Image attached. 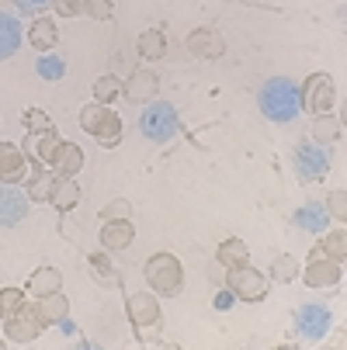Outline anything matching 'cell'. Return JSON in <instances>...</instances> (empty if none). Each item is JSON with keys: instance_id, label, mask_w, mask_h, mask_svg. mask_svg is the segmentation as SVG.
Listing matches in <instances>:
<instances>
[{"instance_id": "cell-1", "label": "cell", "mask_w": 347, "mask_h": 350, "mask_svg": "<svg viewBox=\"0 0 347 350\" xmlns=\"http://www.w3.org/2000/svg\"><path fill=\"white\" fill-rule=\"evenodd\" d=\"M261 111L268 122H278V125H288L303 115V97H299V83L292 77H271L264 87H261Z\"/></svg>"}, {"instance_id": "cell-2", "label": "cell", "mask_w": 347, "mask_h": 350, "mask_svg": "<svg viewBox=\"0 0 347 350\" xmlns=\"http://www.w3.org/2000/svg\"><path fill=\"white\" fill-rule=\"evenodd\" d=\"M77 122H80V129H83L87 135H94L105 149H115V146L122 142V118L115 115L112 105H97V101H94V105H83Z\"/></svg>"}, {"instance_id": "cell-3", "label": "cell", "mask_w": 347, "mask_h": 350, "mask_svg": "<svg viewBox=\"0 0 347 350\" xmlns=\"http://www.w3.org/2000/svg\"><path fill=\"white\" fill-rule=\"evenodd\" d=\"M142 274H146V281H150V288L157 295H167V298L181 295V288H184V267H181V260L174 254H167V250L146 260Z\"/></svg>"}, {"instance_id": "cell-4", "label": "cell", "mask_w": 347, "mask_h": 350, "mask_svg": "<svg viewBox=\"0 0 347 350\" xmlns=\"http://www.w3.org/2000/svg\"><path fill=\"white\" fill-rule=\"evenodd\" d=\"M181 132V118L177 108L167 101H150L139 115V135H146L150 142H170Z\"/></svg>"}, {"instance_id": "cell-5", "label": "cell", "mask_w": 347, "mask_h": 350, "mask_svg": "<svg viewBox=\"0 0 347 350\" xmlns=\"http://www.w3.org/2000/svg\"><path fill=\"white\" fill-rule=\"evenodd\" d=\"M299 97H303V108L316 118V115H330L337 105V83L330 73H309L306 83H299Z\"/></svg>"}, {"instance_id": "cell-6", "label": "cell", "mask_w": 347, "mask_h": 350, "mask_svg": "<svg viewBox=\"0 0 347 350\" xmlns=\"http://www.w3.org/2000/svg\"><path fill=\"white\" fill-rule=\"evenodd\" d=\"M292 167H295V177H299L303 184L323 180V177L330 174V153H326V146H320V142H303V146H295Z\"/></svg>"}, {"instance_id": "cell-7", "label": "cell", "mask_w": 347, "mask_h": 350, "mask_svg": "<svg viewBox=\"0 0 347 350\" xmlns=\"http://www.w3.org/2000/svg\"><path fill=\"white\" fill-rule=\"evenodd\" d=\"M226 288L240 298V302H264L268 291H271V281H268L257 267L240 264V267H229V274H226Z\"/></svg>"}, {"instance_id": "cell-8", "label": "cell", "mask_w": 347, "mask_h": 350, "mask_svg": "<svg viewBox=\"0 0 347 350\" xmlns=\"http://www.w3.org/2000/svg\"><path fill=\"white\" fill-rule=\"evenodd\" d=\"M45 329H49V323L42 319L38 302H25L14 316L4 319V336H8L11 343H35Z\"/></svg>"}, {"instance_id": "cell-9", "label": "cell", "mask_w": 347, "mask_h": 350, "mask_svg": "<svg viewBox=\"0 0 347 350\" xmlns=\"http://www.w3.org/2000/svg\"><path fill=\"white\" fill-rule=\"evenodd\" d=\"M299 278L306 281V288H337L340 278H344V264L330 260L320 250V243H316L309 260H306V267H299Z\"/></svg>"}, {"instance_id": "cell-10", "label": "cell", "mask_w": 347, "mask_h": 350, "mask_svg": "<svg viewBox=\"0 0 347 350\" xmlns=\"http://www.w3.org/2000/svg\"><path fill=\"white\" fill-rule=\"evenodd\" d=\"M330 326H333V316L323 302H306V306L295 309V333H299L303 340H309V343L323 340L330 333Z\"/></svg>"}, {"instance_id": "cell-11", "label": "cell", "mask_w": 347, "mask_h": 350, "mask_svg": "<svg viewBox=\"0 0 347 350\" xmlns=\"http://www.w3.org/2000/svg\"><path fill=\"white\" fill-rule=\"evenodd\" d=\"M125 312H129V323H132L136 333L150 329V326H160V302H157V295H150V291L129 295L125 298Z\"/></svg>"}, {"instance_id": "cell-12", "label": "cell", "mask_w": 347, "mask_h": 350, "mask_svg": "<svg viewBox=\"0 0 347 350\" xmlns=\"http://www.w3.org/2000/svg\"><path fill=\"white\" fill-rule=\"evenodd\" d=\"M28 208H31V202L18 184H0V226L4 229L18 226L28 215Z\"/></svg>"}, {"instance_id": "cell-13", "label": "cell", "mask_w": 347, "mask_h": 350, "mask_svg": "<svg viewBox=\"0 0 347 350\" xmlns=\"http://www.w3.org/2000/svg\"><path fill=\"white\" fill-rule=\"evenodd\" d=\"M31 170L28 153L18 142H0V184H18Z\"/></svg>"}, {"instance_id": "cell-14", "label": "cell", "mask_w": 347, "mask_h": 350, "mask_svg": "<svg viewBox=\"0 0 347 350\" xmlns=\"http://www.w3.org/2000/svg\"><path fill=\"white\" fill-rule=\"evenodd\" d=\"M157 90H160V77L153 70H136L129 77V83H122V94L129 97L132 105H150L157 101Z\"/></svg>"}, {"instance_id": "cell-15", "label": "cell", "mask_w": 347, "mask_h": 350, "mask_svg": "<svg viewBox=\"0 0 347 350\" xmlns=\"http://www.w3.org/2000/svg\"><path fill=\"white\" fill-rule=\"evenodd\" d=\"M31 163V170H28V202L31 205H49V194H53V187H56V170L53 167H45V163H35V160H28Z\"/></svg>"}, {"instance_id": "cell-16", "label": "cell", "mask_w": 347, "mask_h": 350, "mask_svg": "<svg viewBox=\"0 0 347 350\" xmlns=\"http://www.w3.org/2000/svg\"><path fill=\"white\" fill-rule=\"evenodd\" d=\"M188 49H191L198 59H219L226 53V38L216 28H194L188 35Z\"/></svg>"}, {"instance_id": "cell-17", "label": "cell", "mask_w": 347, "mask_h": 350, "mask_svg": "<svg viewBox=\"0 0 347 350\" xmlns=\"http://www.w3.org/2000/svg\"><path fill=\"white\" fill-rule=\"evenodd\" d=\"M136 239V226L132 219H112V222H101V250H108V254H122V250H129Z\"/></svg>"}, {"instance_id": "cell-18", "label": "cell", "mask_w": 347, "mask_h": 350, "mask_svg": "<svg viewBox=\"0 0 347 350\" xmlns=\"http://www.w3.org/2000/svg\"><path fill=\"white\" fill-rule=\"evenodd\" d=\"M45 167H53V170H56V177H77V174L83 170V149H80L77 142L63 139V142H60V149H56V157L49 160Z\"/></svg>"}, {"instance_id": "cell-19", "label": "cell", "mask_w": 347, "mask_h": 350, "mask_svg": "<svg viewBox=\"0 0 347 350\" xmlns=\"http://www.w3.org/2000/svg\"><path fill=\"white\" fill-rule=\"evenodd\" d=\"M56 42H60V28H56L53 18L38 14V18L28 25V45L35 49V53H53Z\"/></svg>"}, {"instance_id": "cell-20", "label": "cell", "mask_w": 347, "mask_h": 350, "mask_svg": "<svg viewBox=\"0 0 347 350\" xmlns=\"http://www.w3.org/2000/svg\"><path fill=\"white\" fill-rule=\"evenodd\" d=\"M87 267H90L94 281L101 284V288H122V274L115 271L108 250H94V254H87Z\"/></svg>"}, {"instance_id": "cell-21", "label": "cell", "mask_w": 347, "mask_h": 350, "mask_svg": "<svg viewBox=\"0 0 347 350\" xmlns=\"http://www.w3.org/2000/svg\"><path fill=\"white\" fill-rule=\"evenodd\" d=\"M21 38H25V28L14 14L0 11V59H11L18 49H21Z\"/></svg>"}, {"instance_id": "cell-22", "label": "cell", "mask_w": 347, "mask_h": 350, "mask_svg": "<svg viewBox=\"0 0 347 350\" xmlns=\"http://www.w3.org/2000/svg\"><path fill=\"white\" fill-rule=\"evenodd\" d=\"M53 291H63V274L56 267H49V264L35 267L31 278H28V295L42 298V295H53Z\"/></svg>"}, {"instance_id": "cell-23", "label": "cell", "mask_w": 347, "mask_h": 350, "mask_svg": "<svg viewBox=\"0 0 347 350\" xmlns=\"http://www.w3.org/2000/svg\"><path fill=\"white\" fill-rule=\"evenodd\" d=\"M77 202H80L77 180L73 177H56V187H53V194H49V205H53L60 215H66V212L77 208Z\"/></svg>"}, {"instance_id": "cell-24", "label": "cell", "mask_w": 347, "mask_h": 350, "mask_svg": "<svg viewBox=\"0 0 347 350\" xmlns=\"http://www.w3.org/2000/svg\"><path fill=\"white\" fill-rule=\"evenodd\" d=\"M216 260L229 271V267H240V264H250V250H246V243H243L240 236H229V239H222V243H219Z\"/></svg>"}, {"instance_id": "cell-25", "label": "cell", "mask_w": 347, "mask_h": 350, "mask_svg": "<svg viewBox=\"0 0 347 350\" xmlns=\"http://www.w3.org/2000/svg\"><path fill=\"white\" fill-rule=\"evenodd\" d=\"M292 222L299 226V229H306V232H323L330 226V212L323 205H316V202H306L299 212L292 215Z\"/></svg>"}, {"instance_id": "cell-26", "label": "cell", "mask_w": 347, "mask_h": 350, "mask_svg": "<svg viewBox=\"0 0 347 350\" xmlns=\"http://www.w3.org/2000/svg\"><path fill=\"white\" fill-rule=\"evenodd\" d=\"M38 312H42V319H45L49 326H56V323H63V319L70 316V298H66L63 291L42 295V298H38Z\"/></svg>"}, {"instance_id": "cell-27", "label": "cell", "mask_w": 347, "mask_h": 350, "mask_svg": "<svg viewBox=\"0 0 347 350\" xmlns=\"http://www.w3.org/2000/svg\"><path fill=\"white\" fill-rule=\"evenodd\" d=\"M136 49H139V56H142V59H150V63L164 59V56H167V31H160V28L142 31L139 42H136Z\"/></svg>"}, {"instance_id": "cell-28", "label": "cell", "mask_w": 347, "mask_h": 350, "mask_svg": "<svg viewBox=\"0 0 347 350\" xmlns=\"http://www.w3.org/2000/svg\"><path fill=\"white\" fill-rule=\"evenodd\" d=\"M340 132H344V125H340L337 115H316L313 118V142L333 146V142H340Z\"/></svg>"}, {"instance_id": "cell-29", "label": "cell", "mask_w": 347, "mask_h": 350, "mask_svg": "<svg viewBox=\"0 0 347 350\" xmlns=\"http://www.w3.org/2000/svg\"><path fill=\"white\" fill-rule=\"evenodd\" d=\"M60 142H63V135H60L56 129L38 132V135H35V149H31V157H28V160H35V163H49V160L56 157Z\"/></svg>"}, {"instance_id": "cell-30", "label": "cell", "mask_w": 347, "mask_h": 350, "mask_svg": "<svg viewBox=\"0 0 347 350\" xmlns=\"http://www.w3.org/2000/svg\"><path fill=\"white\" fill-rule=\"evenodd\" d=\"M271 281H278V284L299 281V260H295L292 254H278L271 260Z\"/></svg>"}, {"instance_id": "cell-31", "label": "cell", "mask_w": 347, "mask_h": 350, "mask_svg": "<svg viewBox=\"0 0 347 350\" xmlns=\"http://www.w3.org/2000/svg\"><path fill=\"white\" fill-rule=\"evenodd\" d=\"M320 250H323L330 260L344 264V260H347V232H344V226H337L333 232H326V239L320 243Z\"/></svg>"}, {"instance_id": "cell-32", "label": "cell", "mask_w": 347, "mask_h": 350, "mask_svg": "<svg viewBox=\"0 0 347 350\" xmlns=\"http://www.w3.org/2000/svg\"><path fill=\"white\" fill-rule=\"evenodd\" d=\"M21 129H25L28 135H38V132H49V129H56V125H53V115H49V111H42V108H25V111H21Z\"/></svg>"}, {"instance_id": "cell-33", "label": "cell", "mask_w": 347, "mask_h": 350, "mask_svg": "<svg viewBox=\"0 0 347 350\" xmlns=\"http://www.w3.org/2000/svg\"><path fill=\"white\" fill-rule=\"evenodd\" d=\"M25 302H28L25 288H0V323H4L8 316H14Z\"/></svg>"}, {"instance_id": "cell-34", "label": "cell", "mask_w": 347, "mask_h": 350, "mask_svg": "<svg viewBox=\"0 0 347 350\" xmlns=\"http://www.w3.org/2000/svg\"><path fill=\"white\" fill-rule=\"evenodd\" d=\"M35 73L42 80H63L66 77V59L53 56V53H42V59L35 63Z\"/></svg>"}, {"instance_id": "cell-35", "label": "cell", "mask_w": 347, "mask_h": 350, "mask_svg": "<svg viewBox=\"0 0 347 350\" xmlns=\"http://www.w3.org/2000/svg\"><path fill=\"white\" fill-rule=\"evenodd\" d=\"M118 94H122V80L118 77H97L94 80V101L97 105H112Z\"/></svg>"}, {"instance_id": "cell-36", "label": "cell", "mask_w": 347, "mask_h": 350, "mask_svg": "<svg viewBox=\"0 0 347 350\" xmlns=\"http://www.w3.org/2000/svg\"><path fill=\"white\" fill-rule=\"evenodd\" d=\"M83 14L94 21H112L115 18V0H83Z\"/></svg>"}, {"instance_id": "cell-37", "label": "cell", "mask_w": 347, "mask_h": 350, "mask_svg": "<svg viewBox=\"0 0 347 350\" xmlns=\"http://www.w3.org/2000/svg\"><path fill=\"white\" fill-rule=\"evenodd\" d=\"M97 219H101V222H112V219H132V205L125 202V198H115L112 205H105L101 212H97Z\"/></svg>"}, {"instance_id": "cell-38", "label": "cell", "mask_w": 347, "mask_h": 350, "mask_svg": "<svg viewBox=\"0 0 347 350\" xmlns=\"http://www.w3.org/2000/svg\"><path fill=\"white\" fill-rule=\"evenodd\" d=\"M326 212H333V219L337 222H344L347 219V191L344 187H337L333 194H326V205H323Z\"/></svg>"}, {"instance_id": "cell-39", "label": "cell", "mask_w": 347, "mask_h": 350, "mask_svg": "<svg viewBox=\"0 0 347 350\" xmlns=\"http://www.w3.org/2000/svg\"><path fill=\"white\" fill-rule=\"evenodd\" d=\"M53 8L60 18H77V14H83V0H53Z\"/></svg>"}, {"instance_id": "cell-40", "label": "cell", "mask_w": 347, "mask_h": 350, "mask_svg": "<svg viewBox=\"0 0 347 350\" xmlns=\"http://www.w3.org/2000/svg\"><path fill=\"white\" fill-rule=\"evenodd\" d=\"M14 4H18V11H21V14H35V18H38L49 4H53V0H14Z\"/></svg>"}, {"instance_id": "cell-41", "label": "cell", "mask_w": 347, "mask_h": 350, "mask_svg": "<svg viewBox=\"0 0 347 350\" xmlns=\"http://www.w3.org/2000/svg\"><path fill=\"white\" fill-rule=\"evenodd\" d=\"M233 302H236V295H233L229 288H222V291H216V298H212V306H216L219 312H226V309H233Z\"/></svg>"}, {"instance_id": "cell-42", "label": "cell", "mask_w": 347, "mask_h": 350, "mask_svg": "<svg viewBox=\"0 0 347 350\" xmlns=\"http://www.w3.org/2000/svg\"><path fill=\"white\" fill-rule=\"evenodd\" d=\"M4 347H8V343H4V340H0V350H4Z\"/></svg>"}]
</instances>
